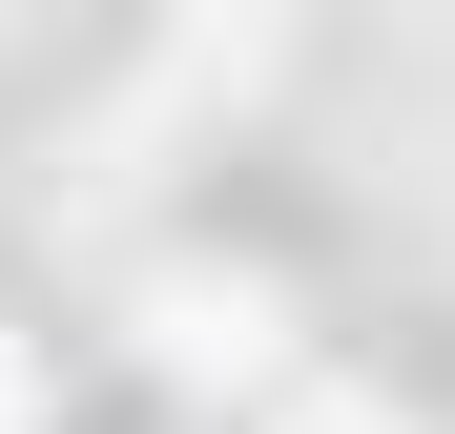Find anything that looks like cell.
<instances>
[{
    "label": "cell",
    "mask_w": 455,
    "mask_h": 434,
    "mask_svg": "<svg viewBox=\"0 0 455 434\" xmlns=\"http://www.w3.org/2000/svg\"><path fill=\"white\" fill-rule=\"evenodd\" d=\"M145 351H166V373H249V351H269V289H207V269H166V289H145Z\"/></svg>",
    "instance_id": "obj_1"
},
{
    "label": "cell",
    "mask_w": 455,
    "mask_h": 434,
    "mask_svg": "<svg viewBox=\"0 0 455 434\" xmlns=\"http://www.w3.org/2000/svg\"><path fill=\"white\" fill-rule=\"evenodd\" d=\"M290 434H394V414H352V393H331V414H290Z\"/></svg>",
    "instance_id": "obj_2"
},
{
    "label": "cell",
    "mask_w": 455,
    "mask_h": 434,
    "mask_svg": "<svg viewBox=\"0 0 455 434\" xmlns=\"http://www.w3.org/2000/svg\"><path fill=\"white\" fill-rule=\"evenodd\" d=\"M0 434H21V351H0Z\"/></svg>",
    "instance_id": "obj_3"
}]
</instances>
